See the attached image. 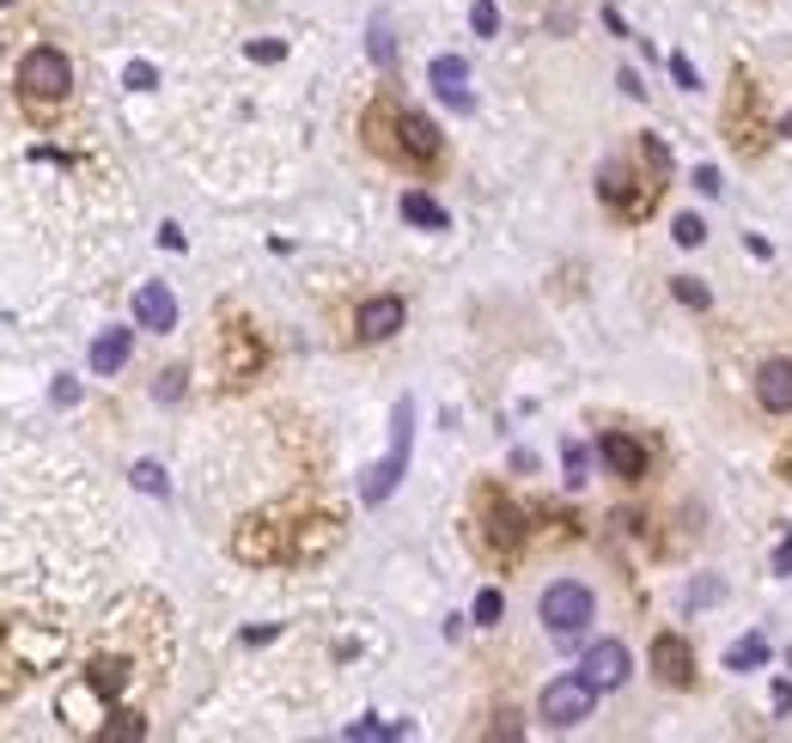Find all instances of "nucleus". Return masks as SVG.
<instances>
[{
    "label": "nucleus",
    "instance_id": "bb28decb",
    "mask_svg": "<svg viewBox=\"0 0 792 743\" xmlns=\"http://www.w3.org/2000/svg\"><path fill=\"white\" fill-rule=\"evenodd\" d=\"M476 621H482V628L500 621V591H482V597H476Z\"/></svg>",
    "mask_w": 792,
    "mask_h": 743
},
{
    "label": "nucleus",
    "instance_id": "2f4dec72",
    "mask_svg": "<svg viewBox=\"0 0 792 743\" xmlns=\"http://www.w3.org/2000/svg\"><path fill=\"white\" fill-rule=\"evenodd\" d=\"M787 140H792V116H787Z\"/></svg>",
    "mask_w": 792,
    "mask_h": 743
},
{
    "label": "nucleus",
    "instance_id": "2eb2a0df",
    "mask_svg": "<svg viewBox=\"0 0 792 743\" xmlns=\"http://www.w3.org/2000/svg\"><path fill=\"white\" fill-rule=\"evenodd\" d=\"M403 219H408V226H427V232H445V226H451V214L433 202V196H420V189H408V196H403Z\"/></svg>",
    "mask_w": 792,
    "mask_h": 743
},
{
    "label": "nucleus",
    "instance_id": "7ed1b4c3",
    "mask_svg": "<svg viewBox=\"0 0 792 743\" xmlns=\"http://www.w3.org/2000/svg\"><path fill=\"white\" fill-rule=\"evenodd\" d=\"M67 86H74V62H67L55 43H37L25 49V62H18V92L32 98V104H55V98H67Z\"/></svg>",
    "mask_w": 792,
    "mask_h": 743
},
{
    "label": "nucleus",
    "instance_id": "4468645a",
    "mask_svg": "<svg viewBox=\"0 0 792 743\" xmlns=\"http://www.w3.org/2000/svg\"><path fill=\"white\" fill-rule=\"evenodd\" d=\"M518 537H525V518L506 500H488V542L494 549H518Z\"/></svg>",
    "mask_w": 792,
    "mask_h": 743
},
{
    "label": "nucleus",
    "instance_id": "423d86ee",
    "mask_svg": "<svg viewBox=\"0 0 792 743\" xmlns=\"http://www.w3.org/2000/svg\"><path fill=\"white\" fill-rule=\"evenodd\" d=\"M579 677H586L591 689H621V682H628V646H621V640H598V646L579 658Z\"/></svg>",
    "mask_w": 792,
    "mask_h": 743
},
{
    "label": "nucleus",
    "instance_id": "b1692460",
    "mask_svg": "<svg viewBox=\"0 0 792 743\" xmlns=\"http://www.w3.org/2000/svg\"><path fill=\"white\" fill-rule=\"evenodd\" d=\"M373 62H378V67H390V62H397V43H390L385 18H378V25H373Z\"/></svg>",
    "mask_w": 792,
    "mask_h": 743
},
{
    "label": "nucleus",
    "instance_id": "cd10ccee",
    "mask_svg": "<svg viewBox=\"0 0 792 743\" xmlns=\"http://www.w3.org/2000/svg\"><path fill=\"white\" fill-rule=\"evenodd\" d=\"M695 189H701V196H719V171H714V165H701V171H695Z\"/></svg>",
    "mask_w": 792,
    "mask_h": 743
},
{
    "label": "nucleus",
    "instance_id": "dca6fc26",
    "mask_svg": "<svg viewBox=\"0 0 792 743\" xmlns=\"http://www.w3.org/2000/svg\"><path fill=\"white\" fill-rule=\"evenodd\" d=\"M762 665H768V640L762 634H744L726 646V670H762Z\"/></svg>",
    "mask_w": 792,
    "mask_h": 743
},
{
    "label": "nucleus",
    "instance_id": "412c9836",
    "mask_svg": "<svg viewBox=\"0 0 792 743\" xmlns=\"http://www.w3.org/2000/svg\"><path fill=\"white\" fill-rule=\"evenodd\" d=\"M677 299H683L689 311H707V305H714V299H707V287H701L695 275H677Z\"/></svg>",
    "mask_w": 792,
    "mask_h": 743
},
{
    "label": "nucleus",
    "instance_id": "9b49d317",
    "mask_svg": "<svg viewBox=\"0 0 792 743\" xmlns=\"http://www.w3.org/2000/svg\"><path fill=\"white\" fill-rule=\"evenodd\" d=\"M756 403L768 408V415H792V360H762Z\"/></svg>",
    "mask_w": 792,
    "mask_h": 743
},
{
    "label": "nucleus",
    "instance_id": "7c9ffc66",
    "mask_svg": "<svg viewBox=\"0 0 792 743\" xmlns=\"http://www.w3.org/2000/svg\"><path fill=\"white\" fill-rule=\"evenodd\" d=\"M775 574H792V537L780 542V555H775Z\"/></svg>",
    "mask_w": 792,
    "mask_h": 743
},
{
    "label": "nucleus",
    "instance_id": "c85d7f7f",
    "mask_svg": "<svg viewBox=\"0 0 792 743\" xmlns=\"http://www.w3.org/2000/svg\"><path fill=\"white\" fill-rule=\"evenodd\" d=\"M250 62H280V43H250Z\"/></svg>",
    "mask_w": 792,
    "mask_h": 743
},
{
    "label": "nucleus",
    "instance_id": "9d476101",
    "mask_svg": "<svg viewBox=\"0 0 792 743\" xmlns=\"http://www.w3.org/2000/svg\"><path fill=\"white\" fill-rule=\"evenodd\" d=\"M403 324H408V305L397 293H378V299L360 305V336H366V341H390Z\"/></svg>",
    "mask_w": 792,
    "mask_h": 743
},
{
    "label": "nucleus",
    "instance_id": "f3484780",
    "mask_svg": "<svg viewBox=\"0 0 792 743\" xmlns=\"http://www.w3.org/2000/svg\"><path fill=\"white\" fill-rule=\"evenodd\" d=\"M670 238H677L683 250H695L701 238H707V226H701V214H677V219H670Z\"/></svg>",
    "mask_w": 792,
    "mask_h": 743
},
{
    "label": "nucleus",
    "instance_id": "6ab92c4d",
    "mask_svg": "<svg viewBox=\"0 0 792 743\" xmlns=\"http://www.w3.org/2000/svg\"><path fill=\"white\" fill-rule=\"evenodd\" d=\"M469 25H476V37H494L500 32V7L494 0H476V7H469Z\"/></svg>",
    "mask_w": 792,
    "mask_h": 743
},
{
    "label": "nucleus",
    "instance_id": "72a5a7b5",
    "mask_svg": "<svg viewBox=\"0 0 792 743\" xmlns=\"http://www.w3.org/2000/svg\"><path fill=\"white\" fill-rule=\"evenodd\" d=\"M787 658H792V652H787Z\"/></svg>",
    "mask_w": 792,
    "mask_h": 743
},
{
    "label": "nucleus",
    "instance_id": "6e6552de",
    "mask_svg": "<svg viewBox=\"0 0 792 743\" xmlns=\"http://www.w3.org/2000/svg\"><path fill=\"white\" fill-rule=\"evenodd\" d=\"M653 677L670 682V689H689V682H695V652H689L683 634H658L653 640Z\"/></svg>",
    "mask_w": 792,
    "mask_h": 743
},
{
    "label": "nucleus",
    "instance_id": "473e14b6",
    "mask_svg": "<svg viewBox=\"0 0 792 743\" xmlns=\"http://www.w3.org/2000/svg\"><path fill=\"white\" fill-rule=\"evenodd\" d=\"M0 7H13V0H0Z\"/></svg>",
    "mask_w": 792,
    "mask_h": 743
},
{
    "label": "nucleus",
    "instance_id": "39448f33",
    "mask_svg": "<svg viewBox=\"0 0 792 743\" xmlns=\"http://www.w3.org/2000/svg\"><path fill=\"white\" fill-rule=\"evenodd\" d=\"M390 128H397L390 153H397V159H415V165H433L439 147H445V140H439V128L427 123L420 110H397V104H390Z\"/></svg>",
    "mask_w": 792,
    "mask_h": 743
},
{
    "label": "nucleus",
    "instance_id": "f257e3e1",
    "mask_svg": "<svg viewBox=\"0 0 792 743\" xmlns=\"http://www.w3.org/2000/svg\"><path fill=\"white\" fill-rule=\"evenodd\" d=\"M408 445H415V403L403 396V403L390 408V451L366 469V481H360V500H366V506H385V500L397 494V481H403V469H408Z\"/></svg>",
    "mask_w": 792,
    "mask_h": 743
},
{
    "label": "nucleus",
    "instance_id": "a211bd4d",
    "mask_svg": "<svg viewBox=\"0 0 792 743\" xmlns=\"http://www.w3.org/2000/svg\"><path fill=\"white\" fill-rule=\"evenodd\" d=\"M561 469H567V488H579L586 469H591V451L586 445H567V451H561Z\"/></svg>",
    "mask_w": 792,
    "mask_h": 743
},
{
    "label": "nucleus",
    "instance_id": "1a4fd4ad",
    "mask_svg": "<svg viewBox=\"0 0 792 743\" xmlns=\"http://www.w3.org/2000/svg\"><path fill=\"white\" fill-rule=\"evenodd\" d=\"M135 324L140 329H153V336H165V329H177V299L165 280H147L135 293Z\"/></svg>",
    "mask_w": 792,
    "mask_h": 743
},
{
    "label": "nucleus",
    "instance_id": "c756f323",
    "mask_svg": "<svg viewBox=\"0 0 792 743\" xmlns=\"http://www.w3.org/2000/svg\"><path fill=\"white\" fill-rule=\"evenodd\" d=\"M49 396H55V403H79V385H74V378H62V385L49 390Z\"/></svg>",
    "mask_w": 792,
    "mask_h": 743
},
{
    "label": "nucleus",
    "instance_id": "ddd939ff",
    "mask_svg": "<svg viewBox=\"0 0 792 743\" xmlns=\"http://www.w3.org/2000/svg\"><path fill=\"white\" fill-rule=\"evenodd\" d=\"M128 348H135V336H128V329H104V336L92 341V372H98V378L123 372L128 366Z\"/></svg>",
    "mask_w": 792,
    "mask_h": 743
},
{
    "label": "nucleus",
    "instance_id": "20e7f679",
    "mask_svg": "<svg viewBox=\"0 0 792 743\" xmlns=\"http://www.w3.org/2000/svg\"><path fill=\"white\" fill-rule=\"evenodd\" d=\"M591 701H598V689H591L586 677H555L543 689V701H537V713H543V726L567 731V726H579V719H591Z\"/></svg>",
    "mask_w": 792,
    "mask_h": 743
},
{
    "label": "nucleus",
    "instance_id": "aec40b11",
    "mask_svg": "<svg viewBox=\"0 0 792 743\" xmlns=\"http://www.w3.org/2000/svg\"><path fill=\"white\" fill-rule=\"evenodd\" d=\"M123 86H128V92H153V86H159V67L153 62H128Z\"/></svg>",
    "mask_w": 792,
    "mask_h": 743
},
{
    "label": "nucleus",
    "instance_id": "5701e85b",
    "mask_svg": "<svg viewBox=\"0 0 792 743\" xmlns=\"http://www.w3.org/2000/svg\"><path fill=\"white\" fill-rule=\"evenodd\" d=\"M135 488H140V494H165V469H159V464H135Z\"/></svg>",
    "mask_w": 792,
    "mask_h": 743
},
{
    "label": "nucleus",
    "instance_id": "f8f14e48",
    "mask_svg": "<svg viewBox=\"0 0 792 743\" xmlns=\"http://www.w3.org/2000/svg\"><path fill=\"white\" fill-rule=\"evenodd\" d=\"M427 79H433V92L445 98V104L469 110V62H464V55H433Z\"/></svg>",
    "mask_w": 792,
    "mask_h": 743
},
{
    "label": "nucleus",
    "instance_id": "4be33fe9",
    "mask_svg": "<svg viewBox=\"0 0 792 743\" xmlns=\"http://www.w3.org/2000/svg\"><path fill=\"white\" fill-rule=\"evenodd\" d=\"M104 738H147V726H140V713H116L104 726Z\"/></svg>",
    "mask_w": 792,
    "mask_h": 743
},
{
    "label": "nucleus",
    "instance_id": "f03ea898",
    "mask_svg": "<svg viewBox=\"0 0 792 743\" xmlns=\"http://www.w3.org/2000/svg\"><path fill=\"white\" fill-rule=\"evenodd\" d=\"M537 616H543V628H549L555 640H579V634L591 628V616H598V597H591L579 579H555V585L543 591Z\"/></svg>",
    "mask_w": 792,
    "mask_h": 743
},
{
    "label": "nucleus",
    "instance_id": "393cba45",
    "mask_svg": "<svg viewBox=\"0 0 792 743\" xmlns=\"http://www.w3.org/2000/svg\"><path fill=\"white\" fill-rule=\"evenodd\" d=\"M153 396H159V403H177V396H184V372H159Z\"/></svg>",
    "mask_w": 792,
    "mask_h": 743
},
{
    "label": "nucleus",
    "instance_id": "a878e982",
    "mask_svg": "<svg viewBox=\"0 0 792 743\" xmlns=\"http://www.w3.org/2000/svg\"><path fill=\"white\" fill-rule=\"evenodd\" d=\"M670 74H677V86H683V92H701V74L689 67V55H670Z\"/></svg>",
    "mask_w": 792,
    "mask_h": 743
},
{
    "label": "nucleus",
    "instance_id": "0eeeda50",
    "mask_svg": "<svg viewBox=\"0 0 792 743\" xmlns=\"http://www.w3.org/2000/svg\"><path fill=\"white\" fill-rule=\"evenodd\" d=\"M598 457H604V469H609V476H621V481H640V476H646V464H653L646 445H640L634 433H616V427L598 439Z\"/></svg>",
    "mask_w": 792,
    "mask_h": 743
}]
</instances>
